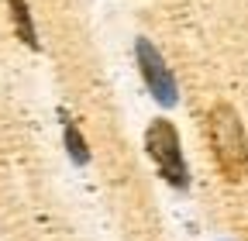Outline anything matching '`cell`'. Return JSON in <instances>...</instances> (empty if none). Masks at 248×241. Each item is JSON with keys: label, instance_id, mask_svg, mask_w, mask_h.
Segmentation results:
<instances>
[{"label": "cell", "instance_id": "obj_3", "mask_svg": "<svg viewBox=\"0 0 248 241\" xmlns=\"http://www.w3.org/2000/svg\"><path fill=\"white\" fill-rule=\"evenodd\" d=\"M135 62H138V73H141V79H145V86H148V93L159 100L162 107H176V100H179L176 76H172V69L166 66L162 52L155 48L148 38H138V42H135Z\"/></svg>", "mask_w": 248, "mask_h": 241}, {"label": "cell", "instance_id": "obj_5", "mask_svg": "<svg viewBox=\"0 0 248 241\" xmlns=\"http://www.w3.org/2000/svg\"><path fill=\"white\" fill-rule=\"evenodd\" d=\"M62 138H66V152L76 166H86L90 162V145L83 138V131L76 128V120H66V128H62Z\"/></svg>", "mask_w": 248, "mask_h": 241}, {"label": "cell", "instance_id": "obj_1", "mask_svg": "<svg viewBox=\"0 0 248 241\" xmlns=\"http://www.w3.org/2000/svg\"><path fill=\"white\" fill-rule=\"evenodd\" d=\"M207 141H210V155L221 169L228 183H245L248 179V131L241 114L217 100L207 114Z\"/></svg>", "mask_w": 248, "mask_h": 241}, {"label": "cell", "instance_id": "obj_2", "mask_svg": "<svg viewBox=\"0 0 248 241\" xmlns=\"http://www.w3.org/2000/svg\"><path fill=\"white\" fill-rule=\"evenodd\" d=\"M145 152H148V159L155 162L159 176L172 190H186V186H190V166H186L183 141H179V131H176L172 120L155 117L152 124L145 128Z\"/></svg>", "mask_w": 248, "mask_h": 241}, {"label": "cell", "instance_id": "obj_4", "mask_svg": "<svg viewBox=\"0 0 248 241\" xmlns=\"http://www.w3.org/2000/svg\"><path fill=\"white\" fill-rule=\"evenodd\" d=\"M11 21H14V31L28 48H38V31H35V21H31V7L28 0H11Z\"/></svg>", "mask_w": 248, "mask_h": 241}]
</instances>
